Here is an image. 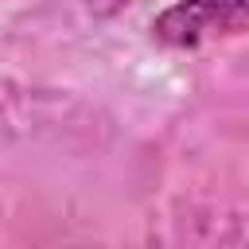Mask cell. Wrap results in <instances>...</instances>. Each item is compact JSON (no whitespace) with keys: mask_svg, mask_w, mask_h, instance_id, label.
Masks as SVG:
<instances>
[{"mask_svg":"<svg viewBox=\"0 0 249 249\" xmlns=\"http://www.w3.org/2000/svg\"><path fill=\"white\" fill-rule=\"evenodd\" d=\"M249 35V0H175L152 19V39L167 51H198Z\"/></svg>","mask_w":249,"mask_h":249,"instance_id":"6da1fadb","label":"cell"}]
</instances>
